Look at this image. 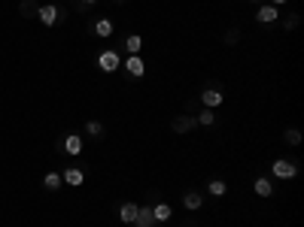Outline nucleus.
Listing matches in <instances>:
<instances>
[{
	"instance_id": "nucleus-1",
	"label": "nucleus",
	"mask_w": 304,
	"mask_h": 227,
	"mask_svg": "<svg viewBox=\"0 0 304 227\" xmlns=\"http://www.w3.org/2000/svg\"><path fill=\"white\" fill-rule=\"evenodd\" d=\"M271 173H274L277 179H295V176H298V164H295V161H274V164H271Z\"/></svg>"
},
{
	"instance_id": "nucleus-2",
	"label": "nucleus",
	"mask_w": 304,
	"mask_h": 227,
	"mask_svg": "<svg viewBox=\"0 0 304 227\" xmlns=\"http://www.w3.org/2000/svg\"><path fill=\"white\" fill-rule=\"evenodd\" d=\"M97 67H100L104 73H116V70L122 67V58H119V52H100V58H97Z\"/></svg>"
},
{
	"instance_id": "nucleus-3",
	"label": "nucleus",
	"mask_w": 304,
	"mask_h": 227,
	"mask_svg": "<svg viewBox=\"0 0 304 227\" xmlns=\"http://www.w3.org/2000/svg\"><path fill=\"white\" fill-rule=\"evenodd\" d=\"M37 18H40L46 27H52V24L58 21V6H55V3H43V6L37 9Z\"/></svg>"
},
{
	"instance_id": "nucleus-4",
	"label": "nucleus",
	"mask_w": 304,
	"mask_h": 227,
	"mask_svg": "<svg viewBox=\"0 0 304 227\" xmlns=\"http://www.w3.org/2000/svg\"><path fill=\"white\" fill-rule=\"evenodd\" d=\"M134 224H137V227H152V224H155V218H152V209H149V206H140V209H137V218H134Z\"/></svg>"
},
{
	"instance_id": "nucleus-5",
	"label": "nucleus",
	"mask_w": 304,
	"mask_h": 227,
	"mask_svg": "<svg viewBox=\"0 0 304 227\" xmlns=\"http://www.w3.org/2000/svg\"><path fill=\"white\" fill-rule=\"evenodd\" d=\"M125 70H128L134 79L146 73V67H143V61H140V55H131V58H128V64H125Z\"/></svg>"
},
{
	"instance_id": "nucleus-6",
	"label": "nucleus",
	"mask_w": 304,
	"mask_h": 227,
	"mask_svg": "<svg viewBox=\"0 0 304 227\" xmlns=\"http://www.w3.org/2000/svg\"><path fill=\"white\" fill-rule=\"evenodd\" d=\"M201 100H204V106H207V109H216V106L222 103V91H213V88H207V91L201 94Z\"/></svg>"
},
{
	"instance_id": "nucleus-7",
	"label": "nucleus",
	"mask_w": 304,
	"mask_h": 227,
	"mask_svg": "<svg viewBox=\"0 0 304 227\" xmlns=\"http://www.w3.org/2000/svg\"><path fill=\"white\" fill-rule=\"evenodd\" d=\"M195 124H198V121H195L192 115H180V118H174V130H177V133H186V130H192Z\"/></svg>"
},
{
	"instance_id": "nucleus-8",
	"label": "nucleus",
	"mask_w": 304,
	"mask_h": 227,
	"mask_svg": "<svg viewBox=\"0 0 304 227\" xmlns=\"http://www.w3.org/2000/svg\"><path fill=\"white\" fill-rule=\"evenodd\" d=\"M137 209H140L137 203H125V206L119 209V218H122L125 224H134V218H137Z\"/></svg>"
},
{
	"instance_id": "nucleus-9",
	"label": "nucleus",
	"mask_w": 304,
	"mask_h": 227,
	"mask_svg": "<svg viewBox=\"0 0 304 227\" xmlns=\"http://www.w3.org/2000/svg\"><path fill=\"white\" fill-rule=\"evenodd\" d=\"M256 18H259L262 24H271V21H277V6H262Z\"/></svg>"
},
{
	"instance_id": "nucleus-10",
	"label": "nucleus",
	"mask_w": 304,
	"mask_h": 227,
	"mask_svg": "<svg viewBox=\"0 0 304 227\" xmlns=\"http://www.w3.org/2000/svg\"><path fill=\"white\" fill-rule=\"evenodd\" d=\"M61 179H64L67 185H82V182H85V176H82V170H76V167H70V170H67V173H64Z\"/></svg>"
},
{
	"instance_id": "nucleus-11",
	"label": "nucleus",
	"mask_w": 304,
	"mask_h": 227,
	"mask_svg": "<svg viewBox=\"0 0 304 227\" xmlns=\"http://www.w3.org/2000/svg\"><path fill=\"white\" fill-rule=\"evenodd\" d=\"M43 185H46V191H58V188L64 185V179H61V173H46Z\"/></svg>"
},
{
	"instance_id": "nucleus-12",
	"label": "nucleus",
	"mask_w": 304,
	"mask_h": 227,
	"mask_svg": "<svg viewBox=\"0 0 304 227\" xmlns=\"http://www.w3.org/2000/svg\"><path fill=\"white\" fill-rule=\"evenodd\" d=\"M171 215H174V209H171L167 203H158V206H152V218H155V221H167Z\"/></svg>"
},
{
	"instance_id": "nucleus-13",
	"label": "nucleus",
	"mask_w": 304,
	"mask_h": 227,
	"mask_svg": "<svg viewBox=\"0 0 304 227\" xmlns=\"http://www.w3.org/2000/svg\"><path fill=\"white\" fill-rule=\"evenodd\" d=\"M94 33H97V36H110V33H113V21H110V18H97V21H94Z\"/></svg>"
},
{
	"instance_id": "nucleus-14",
	"label": "nucleus",
	"mask_w": 304,
	"mask_h": 227,
	"mask_svg": "<svg viewBox=\"0 0 304 227\" xmlns=\"http://www.w3.org/2000/svg\"><path fill=\"white\" fill-rule=\"evenodd\" d=\"M64 149H67V155H79V152H82V140H79V137H67V140H64Z\"/></svg>"
},
{
	"instance_id": "nucleus-15",
	"label": "nucleus",
	"mask_w": 304,
	"mask_h": 227,
	"mask_svg": "<svg viewBox=\"0 0 304 227\" xmlns=\"http://www.w3.org/2000/svg\"><path fill=\"white\" fill-rule=\"evenodd\" d=\"M253 191H256L259 197H271V191H274V188H271V182H268V179H256Z\"/></svg>"
},
{
	"instance_id": "nucleus-16",
	"label": "nucleus",
	"mask_w": 304,
	"mask_h": 227,
	"mask_svg": "<svg viewBox=\"0 0 304 227\" xmlns=\"http://www.w3.org/2000/svg\"><path fill=\"white\" fill-rule=\"evenodd\" d=\"M125 46H128V52H131V55H140V49H143V39L134 33V36H128V39H125Z\"/></svg>"
},
{
	"instance_id": "nucleus-17",
	"label": "nucleus",
	"mask_w": 304,
	"mask_h": 227,
	"mask_svg": "<svg viewBox=\"0 0 304 227\" xmlns=\"http://www.w3.org/2000/svg\"><path fill=\"white\" fill-rule=\"evenodd\" d=\"M207 191H210V194H213V197H222V194H225V191H228V185H225V182H219V179H213V182H210V185H207Z\"/></svg>"
},
{
	"instance_id": "nucleus-18",
	"label": "nucleus",
	"mask_w": 304,
	"mask_h": 227,
	"mask_svg": "<svg viewBox=\"0 0 304 227\" xmlns=\"http://www.w3.org/2000/svg\"><path fill=\"white\" fill-rule=\"evenodd\" d=\"M195 121H198V124H204V127H210V124L216 121V115H213V109H204V112H201Z\"/></svg>"
},
{
	"instance_id": "nucleus-19",
	"label": "nucleus",
	"mask_w": 304,
	"mask_h": 227,
	"mask_svg": "<svg viewBox=\"0 0 304 227\" xmlns=\"http://www.w3.org/2000/svg\"><path fill=\"white\" fill-rule=\"evenodd\" d=\"M183 206H186V209H198V206H201V194H186V197H183Z\"/></svg>"
},
{
	"instance_id": "nucleus-20",
	"label": "nucleus",
	"mask_w": 304,
	"mask_h": 227,
	"mask_svg": "<svg viewBox=\"0 0 304 227\" xmlns=\"http://www.w3.org/2000/svg\"><path fill=\"white\" fill-rule=\"evenodd\" d=\"M85 130H88L91 137H100V133H104V127H100L97 121H88V124H85Z\"/></svg>"
},
{
	"instance_id": "nucleus-21",
	"label": "nucleus",
	"mask_w": 304,
	"mask_h": 227,
	"mask_svg": "<svg viewBox=\"0 0 304 227\" xmlns=\"http://www.w3.org/2000/svg\"><path fill=\"white\" fill-rule=\"evenodd\" d=\"M286 143H289V146H298V143H301V133H298V130H286Z\"/></svg>"
},
{
	"instance_id": "nucleus-22",
	"label": "nucleus",
	"mask_w": 304,
	"mask_h": 227,
	"mask_svg": "<svg viewBox=\"0 0 304 227\" xmlns=\"http://www.w3.org/2000/svg\"><path fill=\"white\" fill-rule=\"evenodd\" d=\"M280 3H286V0H271V6H280Z\"/></svg>"
},
{
	"instance_id": "nucleus-23",
	"label": "nucleus",
	"mask_w": 304,
	"mask_h": 227,
	"mask_svg": "<svg viewBox=\"0 0 304 227\" xmlns=\"http://www.w3.org/2000/svg\"><path fill=\"white\" fill-rule=\"evenodd\" d=\"M79 3H94V0H79Z\"/></svg>"
},
{
	"instance_id": "nucleus-24",
	"label": "nucleus",
	"mask_w": 304,
	"mask_h": 227,
	"mask_svg": "<svg viewBox=\"0 0 304 227\" xmlns=\"http://www.w3.org/2000/svg\"><path fill=\"white\" fill-rule=\"evenodd\" d=\"M250 3H259V0H250Z\"/></svg>"
},
{
	"instance_id": "nucleus-25",
	"label": "nucleus",
	"mask_w": 304,
	"mask_h": 227,
	"mask_svg": "<svg viewBox=\"0 0 304 227\" xmlns=\"http://www.w3.org/2000/svg\"><path fill=\"white\" fill-rule=\"evenodd\" d=\"M119 3H122V0H119Z\"/></svg>"
}]
</instances>
